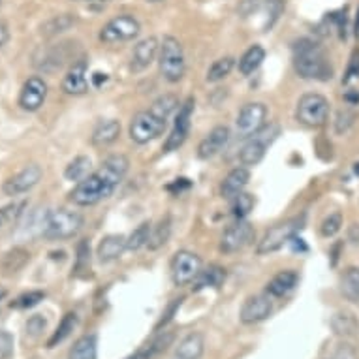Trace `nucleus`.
Returning <instances> with one entry per match:
<instances>
[{"instance_id": "obj_1", "label": "nucleus", "mask_w": 359, "mask_h": 359, "mask_svg": "<svg viewBox=\"0 0 359 359\" xmlns=\"http://www.w3.org/2000/svg\"><path fill=\"white\" fill-rule=\"evenodd\" d=\"M128 170L130 160L124 154H111L102 162L98 170L76 184V189L68 194V200L79 207L96 205L115 192Z\"/></svg>"}, {"instance_id": "obj_2", "label": "nucleus", "mask_w": 359, "mask_h": 359, "mask_svg": "<svg viewBox=\"0 0 359 359\" xmlns=\"http://www.w3.org/2000/svg\"><path fill=\"white\" fill-rule=\"evenodd\" d=\"M294 68L297 76L303 79L327 81L333 77V68L325 57L324 49L320 48V43L309 38H301L294 43Z\"/></svg>"}, {"instance_id": "obj_3", "label": "nucleus", "mask_w": 359, "mask_h": 359, "mask_svg": "<svg viewBox=\"0 0 359 359\" xmlns=\"http://www.w3.org/2000/svg\"><path fill=\"white\" fill-rule=\"evenodd\" d=\"M158 68L168 83H179L184 77L187 60H184L183 46L173 36H164V40L160 41Z\"/></svg>"}, {"instance_id": "obj_4", "label": "nucleus", "mask_w": 359, "mask_h": 359, "mask_svg": "<svg viewBox=\"0 0 359 359\" xmlns=\"http://www.w3.org/2000/svg\"><path fill=\"white\" fill-rule=\"evenodd\" d=\"M83 228V217L76 211H68V209H57L51 211L46 217L43 222V237L46 239H70V237L77 236L79 230Z\"/></svg>"}, {"instance_id": "obj_5", "label": "nucleus", "mask_w": 359, "mask_h": 359, "mask_svg": "<svg viewBox=\"0 0 359 359\" xmlns=\"http://www.w3.org/2000/svg\"><path fill=\"white\" fill-rule=\"evenodd\" d=\"M295 118L309 128H320L327 123L330 118V102L327 98L318 93H309L303 95L297 102Z\"/></svg>"}, {"instance_id": "obj_6", "label": "nucleus", "mask_w": 359, "mask_h": 359, "mask_svg": "<svg viewBox=\"0 0 359 359\" xmlns=\"http://www.w3.org/2000/svg\"><path fill=\"white\" fill-rule=\"evenodd\" d=\"M303 217H294L290 220H284V222L273 226L271 230L265 231V236L262 237V241L258 243L256 247V252L258 254H273L280 250L284 245H288L290 239L299 233V230L303 228Z\"/></svg>"}, {"instance_id": "obj_7", "label": "nucleus", "mask_w": 359, "mask_h": 359, "mask_svg": "<svg viewBox=\"0 0 359 359\" xmlns=\"http://www.w3.org/2000/svg\"><path fill=\"white\" fill-rule=\"evenodd\" d=\"M165 128H168V121L147 109V111H140L134 115L128 132L132 142H136L137 145H145L162 136Z\"/></svg>"}, {"instance_id": "obj_8", "label": "nucleus", "mask_w": 359, "mask_h": 359, "mask_svg": "<svg viewBox=\"0 0 359 359\" xmlns=\"http://www.w3.org/2000/svg\"><path fill=\"white\" fill-rule=\"evenodd\" d=\"M142 30V25L136 18H132L128 13H123V15H117V18L109 19L100 30V41L104 43H123V41L134 40Z\"/></svg>"}, {"instance_id": "obj_9", "label": "nucleus", "mask_w": 359, "mask_h": 359, "mask_svg": "<svg viewBox=\"0 0 359 359\" xmlns=\"http://www.w3.org/2000/svg\"><path fill=\"white\" fill-rule=\"evenodd\" d=\"M278 136V126H264L256 132L254 136L247 137V142L239 151V160L243 165H256L259 164L265 156V151L271 145V142Z\"/></svg>"}, {"instance_id": "obj_10", "label": "nucleus", "mask_w": 359, "mask_h": 359, "mask_svg": "<svg viewBox=\"0 0 359 359\" xmlns=\"http://www.w3.org/2000/svg\"><path fill=\"white\" fill-rule=\"evenodd\" d=\"M201 271V258L190 250H177L171 259V278L175 286H189Z\"/></svg>"}, {"instance_id": "obj_11", "label": "nucleus", "mask_w": 359, "mask_h": 359, "mask_svg": "<svg viewBox=\"0 0 359 359\" xmlns=\"http://www.w3.org/2000/svg\"><path fill=\"white\" fill-rule=\"evenodd\" d=\"M265 118H267V107H265V104H262V102L245 104L236 121L237 136L243 137V140L254 136L256 132H259L265 126Z\"/></svg>"}, {"instance_id": "obj_12", "label": "nucleus", "mask_w": 359, "mask_h": 359, "mask_svg": "<svg viewBox=\"0 0 359 359\" xmlns=\"http://www.w3.org/2000/svg\"><path fill=\"white\" fill-rule=\"evenodd\" d=\"M254 237H256V231H254L252 224L247 222L245 218L237 220L236 224H231L230 228L222 233L220 250L224 254L239 252V250H243V248L248 247L254 241Z\"/></svg>"}, {"instance_id": "obj_13", "label": "nucleus", "mask_w": 359, "mask_h": 359, "mask_svg": "<svg viewBox=\"0 0 359 359\" xmlns=\"http://www.w3.org/2000/svg\"><path fill=\"white\" fill-rule=\"evenodd\" d=\"M192 113H194V100L189 98L183 106L177 109L175 124H173V130H171V134L164 143V153H171V151H177L179 147H183L190 134Z\"/></svg>"}, {"instance_id": "obj_14", "label": "nucleus", "mask_w": 359, "mask_h": 359, "mask_svg": "<svg viewBox=\"0 0 359 359\" xmlns=\"http://www.w3.org/2000/svg\"><path fill=\"white\" fill-rule=\"evenodd\" d=\"M41 175H43V171H41L40 165L30 164L13 177H10L2 187V190H4L6 196H21L25 192H29L30 189H34L36 184L41 181Z\"/></svg>"}, {"instance_id": "obj_15", "label": "nucleus", "mask_w": 359, "mask_h": 359, "mask_svg": "<svg viewBox=\"0 0 359 359\" xmlns=\"http://www.w3.org/2000/svg\"><path fill=\"white\" fill-rule=\"evenodd\" d=\"M273 312V303L269 299V295L258 294V295H250L245 299L241 306V312H239V318H241L243 324L252 325L259 324L271 316Z\"/></svg>"}, {"instance_id": "obj_16", "label": "nucleus", "mask_w": 359, "mask_h": 359, "mask_svg": "<svg viewBox=\"0 0 359 359\" xmlns=\"http://www.w3.org/2000/svg\"><path fill=\"white\" fill-rule=\"evenodd\" d=\"M48 98V85L41 77H30L29 81L25 83L19 95V106L23 107L25 111H38L43 102Z\"/></svg>"}, {"instance_id": "obj_17", "label": "nucleus", "mask_w": 359, "mask_h": 359, "mask_svg": "<svg viewBox=\"0 0 359 359\" xmlns=\"http://www.w3.org/2000/svg\"><path fill=\"white\" fill-rule=\"evenodd\" d=\"M160 41L154 36L143 38L142 41H137L136 48L132 51V60H130V70L132 72H143L147 70L149 66L153 65L154 59L158 57Z\"/></svg>"}, {"instance_id": "obj_18", "label": "nucleus", "mask_w": 359, "mask_h": 359, "mask_svg": "<svg viewBox=\"0 0 359 359\" xmlns=\"http://www.w3.org/2000/svg\"><path fill=\"white\" fill-rule=\"evenodd\" d=\"M231 132L228 126H215L198 145V156L201 160H209L217 156L230 142Z\"/></svg>"}, {"instance_id": "obj_19", "label": "nucleus", "mask_w": 359, "mask_h": 359, "mask_svg": "<svg viewBox=\"0 0 359 359\" xmlns=\"http://www.w3.org/2000/svg\"><path fill=\"white\" fill-rule=\"evenodd\" d=\"M87 68L88 62L87 59L76 60L70 66V70L66 72L65 79H62V90L66 95H85L88 90V81H87Z\"/></svg>"}, {"instance_id": "obj_20", "label": "nucleus", "mask_w": 359, "mask_h": 359, "mask_svg": "<svg viewBox=\"0 0 359 359\" xmlns=\"http://www.w3.org/2000/svg\"><path fill=\"white\" fill-rule=\"evenodd\" d=\"M248 181H250V171L247 170V165H239L224 177L222 187H220V194L224 200H233L237 196L245 192Z\"/></svg>"}, {"instance_id": "obj_21", "label": "nucleus", "mask_w": 359, "mask_h": 359, "mask_svg": "<svg viewBox=\"0 0 359 359\" xmlns=\"http://www.w3.org/2000/svg\"><path fill=\"white\" fill-rule=\"evenodd\" d=\"M203 350H205V339H203L201 333L194 331V333H189L183 341L177 344L171 359H201Z\"/></svg>"}, {"instance_id": "obj_22", "label": "nucleus", "mask_w": 359, "mask_h": 359, "mask_svg": "<svg viewBox=\"0 0 359 359\" xmlns=\"http://www.w3.org/2000/svg\"><path fill=\"white\" fill-rule=\"evenodd\" d=\"M124 250H128L126 245V237L124 236H107L104 237L98 245V259L102 264L118 259L124 254Z\"/></svg>"}, {"instance_id": "obj_23", "label": "nucleus", "mask_w": 359, "mask_h": 359, "mask_svg": "<svg viewBox=\"0 0 359 359\" xmlns=\"http://www.w3.org/2000/svg\"><path fill=\"white\" fill-rule=\"evenodd\" d=\"M121 136V123L115 118H107L98 123V126L93 132V145L95 147H109Z\"/></svg>"}, {"instance_id": "obj_24", "label": "nucleus", "mask_w": 359, "mask_h": 359, "mask_svg": "<svg viewBox=\"0 0 359 359\" xmlns=\"http://www.w3.org/2000/svg\"><path fill=\"white\" fill-rule=\"evenodd\" d=\"M297 273L292 271V269H286V271L277 273L275 277L267 283V294L271 295V297H284V295H288L292 290L297 286Z\"/></svg>"}, {"instance_id": "obj_25", "label": "nucleus", "mask_w": 359, "mask_h": 359, "mask_svg": "<svg viewBox=\"0 0 359 359\" xmlns=\"http://www.w3.org/2000/svg\"><path fill=\"white\" fill-rule=\"evenodd\" d=\"M30 262V252L23 247H15L12 250H8L2 258V264H0V269H2V275L4 277H12L15 273H19L23 269L25 265Z\"/></svg>"}, {"instance_id": "obj_26", "label": "nucleus", "mask_w": 359, "mask_h": 359, "mask_svg": "<svg viewBox=\"0 0 359 359\" xmlns=\"http://www.w3.org/2000/svg\"><path fill=\"white\" fill-rule=\"evenodd\" d=\"M224 280H226V269L220 267V265H209L207 269H201L200 275L192 283L194 284L192 288H194V292H200V290L205 288H218Z\"/></svg>"}, {"instance_id": "obj_27", "label": "nucleus", "mask_w": 359, "mask_h": 359, "mask_svg": "<svg viewBox=\"0 0 359 359\" xmlns=\"http://www.w3.org/2000/svg\"><path fill=\"white\" fill-rule=\"evenodd\" d=\"M70 359H98V341L96 335L79 337L70 350Z\"/></svg>"}, {"instance_id": "obj_28", "label": "nucleus", "mask_w": 359, "mask_h": 359, "mask_svg": "<svg viewBox=\"0 0 359 359\" xmlns=\"http://www.w3.org/2000/svg\"><path fill=\"white\" fill-rule=\"evenodd\" d=\"M341 294L350 303H359V267H348L342 273Z\"/></svg>"}, {"instance_id": "obj_29", "label": "nucleus", "mask_w": 359, "mask_h": 359, "mask_svg": "<svg viewBox=\"0 0 359 359\" xmlns=\"http://www.w3.org/2000/svg\"><path fill=\"white\" fill-rule=\"evenodd\" d=\"M265 60V49L262 46H250V48L245 51L241 59H239V72L243 76H250L254 72L258 70L262 62Z\"/></svg>"}, {"instance_id": "obj_30", "label": "nucleus", "mask_w": 359, "mask_h": 359, "mask_svg": "<svg viewBox=\"0 0 359 359\" xmlns=\"http://www.w3.org/2000/svg\"><path fill=\"white\" fill-rule=\"evenodd\" d=\"M331 327L339 337H355L359 333V324L353 314L350 312H337L333 320H331Z\"/></svg>"}, {"instance_id": "obj_31", "label": "nucleus", "mask_w": 359, "mask_h": 359, "mask_svg": "<svg viewBox=\"0 0 359 359\" xmlns=\"http://www.w3.org/2000/svg\"><path fill=\"white\" fill-rule=\"evenodd\" d=\"M171 236V218L170 215H165L164 218H160L158 224L153 226V230H151V237H149V250H158L165 245V243L170 241Z\"/></svg>"}, {"instance_id": "obj_32", "label": "nucleus", "mask_w": 359, "mask_h": 359, "mask_svg": "<svg viewBox=\"0 0 359 359\" xmlns=\"http://www.w3.org/2000/svg\"><path fill=\"white\" fill-rule=\"evenodd\" d=\"M171 342H173V333L164 331V333H160V335L154 337L147 346L142 348V350L137 352V355L142 359H153L156 358V355H160V353H164Z\"/></svg>"}, {"instance_id": "obj_33", "label": "nucleus", "mask_w": 359, "mask_h": 359, "mask_svg": "<svg viewBox=\"0 0 359 359\" xmlns=\"http://www.w3.org/2000/svg\"><path fill=\"white\" fill-rule=\"evenodd\" d=\"M179 107H181V104H179V98H177L175 95H162L151 104L149 109L153 113H156L158 117L170 121L171 115H173Z\"/></svg>"}, {"instance_id": "obj_34", "label": "nucleus", "mask_w": 359, "mask_h": 359, "mask_svg": "<svg viewBox=\"0 0 359 359\" xmlns=\"http://www.w3.org/2000/svg\"><path fill=\"white\" fill-rule=\"evenodd\" d=\"M233 66H236V59L233 57H222V59L215 60L211 65V68L207 70V81L209 83H218L226 79V77L230 76L231 70H233Z\"/></svg>"}, {"instance_id": "obj_35", "label": "nucleus", "mask_w": 359, "mask_h": 359, "mask_svg": "<svg viewBox=\"0 0 359 359\" xmlns=\"http://www.w3.org/2000/svg\"><path fill=\"white\" fill-rule=\"evenodd\" d=\"M90 175V158L88 156H77L66 165L65 177L68 181H74V183H79L85 177Z\"/></svg>"}, {"instance_id": "obj_36", "label": "nucleus", "mask_w": 359, "mask_h": 359, "mask_svg": "<svg viewBox=\"0 0 359 359\" xmlns=\"http://www.w3.org/2000/svg\"><path fill=\"white\" fill-rule=\"evenodd\" d=\"M76 325H77L76 312H68V314H65V318H62V322L59 324L57 331H55L53 335H51V339L48 341V348H55L57 344L66 341V339L70 337L72 331L76 330Z\"/></svg>"}, {"instance_id": "obj_37", "label": "nucleus", "mask_w": 359, "mask_h": 359, "mask_svg": "<svg viewBox=\"0 0 359 359\" xmlns=\"http://www.w3.org/2000/svg\"><path fill=\"white\" fill-rule=\"evenodd\" d=\"M151 230H153V224L149 222V220L140 224L136 230L130 233V237H126L128 250H140V248L147 247L149 237H151Z\"/></svg>"}, {"instance_id": "obj_38", "label": "nucleus", "mask_w": 359, "mask_h": 359, "mask_svg": "<svg viewBox=\"0 0 359 359\" xmlns=\"http://www.w3.org/2000/svg\"><path fill=\"white\" fill-rule=\"evenodd\" d=\"M74 25H76V18L70 15V13H62V15L49 19L48 23L41 27V32L46 36H57L60 32H66L68 29H72Z\"/></svg>"}, {"instance_id": "obj_39", "label": "nucleus", "mask_w": 359, "mask_h": 359, "mask_svg": "<svg viewBox=\"0 0 359 359\" xmlns=\"http://www.w3.org/2000/svg\"><path fill=\"white\" fill-rule=\"evenodd\" d=\"M254 205H256V200H254L252 194H247V192H241L231 200V215L237 218V220H243L247 218L250 212L254 211Z\"/></svg>"}, {"instance_id": "obj_40", "label": "nucleus", "mask_w": 359, "mask_h": 359, "mask_svg": "<svg viewBox=\"0 0 359 359\" xmlns=\"http://www.w3.org/2000/svg\"><path fill=\"white\" fill-rule=\"evenodd\" d=\"M284 12V0H265L264 30H269Z\"/></svg>"}, {"instance_id": "obj_41", "label": "nucleus", "mask_w": 359, "mask_h": 359, "mask_svg": "<svg viewBox=\"0 0 359 359\" xmlns=\"http://www.w3.org/2000/svg\"><path fill=\"white\" fill-rule=\"evenodd\" d=\"M25 205H27L25 201H19V203L13 201L10 205L0 207V228H4L10 222H13V220H18L21 217V212H23Z\"/></svg>"}, {"instance_id": "obj_42", "label": "nucleus", "mask_w": 359, "mask_h": 359, "mask_svg": "<svg viewBox=\"0 0 359 359\" xmlns=\"http://www.w3.org/2000/svg\"><path fill=\"white\" fill-rule=\"evenodd\" d=\"M342 228V215L341 212H333V215H330V217L325 218L324 222H322V226H320V233H322V237H335L339 231H341Z\"/></svg>"}, {"instance_id": "obj_43", "label": "nucleus", "mask_w": 359, "mask_h": 359, "mask_svg": "<svg viewBox=\"0 0 359 359\" xmlns=\"http://www.w3.org/2000/svg\"><path fill=\"white\" fill-rule=\"evenodd\" d=\"M46 294L43 292H29V294L19 295L18 299L12 301V309H32L36 306L40 301H43Z\"/></svg>"}, {"instance_id": "obj_44", "label": "nucleus", "mask_w": 359, "mask_h": 359, "mask_svg": "<svg viewBox=\"0 0 359 359\" xmlns=\"http://www.w3.org/2000/svg\"><path fill=\"white\" fill-rule=\"evenodd\" d=\"M353 121H355L353 111H350V109H341V111L337 113V121H335L337 134H344V132H348L350 126L353 124Z\"/></svg>"}, {"instance_id": "obj_45", "label": "nucleus", "mask_w": 359, "mask_h": 359, "mask_svg": "<svg viewBox=\"0 0 359 359\" xmlns=\"http://www.w3.org/2000/svg\"><path fill=\"white\" fill-rule=\"evenodd\" d=\"M13 352V337L0 330V359H8Z\"/></svg>"}, {"instance_id": "obj_46", "label": "nucleus", "mask_w": 359, "mask_h": 359, "mask_svg": "<svg viewBox=\"0 0 359 359\" xmlns=\"http://www.w3.org/2000/svg\"><path fill=\"white\" fill-rule=\"evenodd\" d=\"M355 77H359V51H353L352 57H350V62H348L346 74L342 77V83H350Z\"/></svg>"}, {"instance_id": "obj_47", "label": "nucleus", "mask_w": 359, "mask_h": 359, "mask_svg": "<svg viewBox=\"0 0 359 359\" xmlns=\"http://www.w3.org/2000/svg\"><path fill=\"white\" fill-rule=\"evenodd\" d=\"M88 265H90V247H88V243L83 241L77 248V271L87 269Z\"/></svg>"}, {"instance_id": "obj_48", "label": "nucleus", "mask_w": 359, "mask_h": 359, "mask_svg": "<svg viewBox=\"0 0 359 359\" xmlns=\"http://www.w3.org/2000/svg\"><path fill=\"white\" fill-rule=\"evenodd\" d=\"M46 318L43 316H40V314H36V316H32V318L27 322V333L32 337H38L41 335V331L46 330Z\"/></svg>"}, {"instance_id": "obj_49", "label": "nucleus", "mask_w": 359, "mask_h": 359, "mask_svg": "<svg viewBox=\"0 0 359 359\" xmlns=\"http://www.w3.org/2000/svg\"><path fill=\"white\" fill-rule=\"evenodd\" d=\"M181 303H183V297L181 299H173V303H171L170 306H168V311L164 312V316H162V320L158 322V325H156V330H160L162 325H168L173 320V316H175V312L179 311V306H181Z\"/></svg>"}, {"instance_id": "obj_50", "label": "nucleus", "mask_w": 359, "mask_h": 359, "mask_svg": "<svg viewBox=\"0 0 359 359\" xmlns=\"http://www.w3.org/2000/svg\"><path fill=\"white\" fill-rule=\"evenodd\" d=\"M187 189H190L189 179H175V181H173V183L168 187V190H179V192H181V190H187Z\"/></svg>"}, {"instance_id": "obj_51", "label": "nucleus", "mask_w": 359, "mask_h": 359, "mask_svg": "<svg viewBox=\"0 0 359 359\" xmlns=\"http://www.w3.org/2000/svg\"><path fill=\"white\" fill-rule=\"evenodd\" d=\"M8 38H10L8 27L4 23H0V48H4V46H6Z\"/></svg>"}, {"instance_id": "obj_52", "label": "nucleus", "mask_w": 359, "mask_h": 359, "mask_svg": "<svg viewBox=\"0 0 359 359\" xmlns=\"http://www.w3.org/2000/svg\"><path fill=\"white\" fill-rule=\"evenodd\" d=\"M344 100H346L350 106H353V104H359V93L358 90H348L346 95H344Z\"/></svg>"}, {"instance_id": "obj_53", "label": "nucleus", "mask_w": 359, "mask_h": 359, "mask_svg": "<svg viewBox=\"0 0 359 359\" xmlns=\"http://www.w3.org/2000/svg\"><path fill=\"white\" fill-rule=\"evenodd\" d=\"M348 237H350V241L352 243H359V224H352V226H350Z\"/></svg>"}, {"instance_id": "obj_54", "label": "nucleus", "mask_w": 359, "mask_h": 359, "mask_svg": "<svg viewBox=\"0 0 359 359\" xmlns=\"http://www.w3.org/2000/svg\"><path fill=\"white\" fill-rule=\"evenodd\" d=\"M102 79H104V81H107L106 74H95V77H93V81H95V85H96V87H100Z\"/></svg>"}, {"instance_id": "obj_55", "label": "nucleus", "mask_w": 359, "mask_h": 359, "mask_svg": "<svg viewBox=\"0 0 359 359\" xmlns=\"http://www.w3.org/2000/svg\"><path fill=\"white\" fill-rule=\"evenodd\" d=\"M353 173L359 177V162H355V164H353Z\"/></svg>"}, {"instance_id": "obj_56", "label": "nucleus", "mask_w": 359, "mask_h": 359, "mask_svg": "<svg viewBox=\"0 0 359 359\" xmlns=\"http://www.w3.org/2000/svg\"><path fill=\"white\" fill-rule=\"evenodd\" d=\"M355 30H358V34H359V10H358V18H355Z\"/></svg>"}, {"instance_id": "obj_57", "label": "nucleus", "mask_w": 359, "mask_h": 359, "mask_svg": "<svg viewBox=\"0 0 359 359\" xmlns=\"http://www.w3.org/2000/svg\"><path fill=\"white\" fill-rule=\"evenodd\" d=\"M126 359H142V358H140V355L136 353V355H130V358H126Z\"/></svg>"}, {"instance_id": "obj_58", "label": "nucleus", "mask_w": 359, "mask_h": 359, "mask_svg": "<svg viewBox=\"0 0 359 359\" xmlns=\"http://www.w3.org/2000/svg\"><path fill=\"white\" fill-rule=\"evenodd\" d=\"M4 294H6V292H4V290H0V299L4 297Z\"/></svg>"}, {"instance_id": "obj_59", "label": "nucleus", "mask_w": 359, "mask_h": 359, "mask_svg": "<svg viewBox=\"0 0 359 359\" xmlns=\"http://www.w3.org/2000/svg\"><path fill=\"white\" fill-rule=\"evenodd\" d=\"M88 2H107V0H88Z\"/></svg>"}, {"instance_id": "obj_60", "label": "nucleus", "mask_w": 359, "mask_h": 359, "mask_svg": "<svg viewBox=\"0 0 359 359\" xmlns=\"http://www.w3.org/2000/svg\"><path fill=\"white\" fill-rule=\"evenodd\" d=\"M147 2H160V0H147Z\"/></svg>"}]
</instances>
